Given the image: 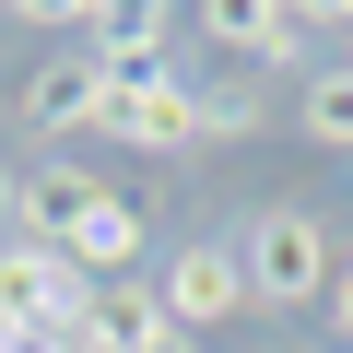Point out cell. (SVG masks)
Listing matches in <instances>:
<instances>
[{"label": "cell", "mask_w": 353, "mask_h": 353, "mask_svg": "<svg viewBox=\"0 0 353 353\" xmlns=\"http://www.w3.org/2000/svg\"><path fill=\"white\" fill-rule=\"evenodd\" d=\"M189 83L201 71H176V48L94 59V141H118V153H189Z\"/></svg>", "instance_id": "obj_1"}, {"label": "cell", "mask_w": 353, "mask_h": 353, "mask_svg": "<svg viewBox=\"0 0 353 353\" xmlns=\"http://www.w3.org/2000/svg\"><path fill=\"white\" fill-rule=\"evenodd\" d=\"M236 259H248V306H318L330 271H341V236H330L306 201H271V212H248Z\"/></svg>", "instance_id": "obj_2"}, {"label": "cell", "mask_w": 353, "mask_h": 353, "mask_svg": "<svg viewBox=\"0 0 353 353\" xmlns=\"http://www.w3.org/2000/svg\"><path fill=\"white\" fill-rule=\"evenodd\" d=\"M0 330L71 353V341L94 330V283H83L59 248H36V236H0Z\"/></svg>", "instance_id": "obj_3"}, {"label": "cell", "mask_w": 353, "mask_h": 353, "mask_svg": "<svg viewBox=\"0 0 353 353\" xmlns=\"http://www.w3.org/2000/svg\"><path fill=\"white\" fill-rule=\"evenodd\" d=\"M153 294H165L176 330H201V341L236 330V318H248V259H236V236H189V248L153 271Z\"/></svg>", "instance_id": "obj_4"}, {"label": "cell", "mask_w": 353, "mask_h": 353, "mask_svg": "<svg viewBox=\"0 0 353 353\" xmlns=\"http://www.w3.org/2000/svg\"><path fill=\"white\" fill-rule=\"evenodd\" d=\"M12 118H24L36 141H83V130H94V59H83V48H48V59L12 83Z\"/></svg>", "instance_id": "obj_5"}, {"label": "cell", "mask_w": 353, "mask_h": 353, "mask_svg": "<svg viewBox=\"0 0 353 353\" xmlns=\"http://www.w3.org/2000/svg\"><path fill=\"white\" fill-rule=\"evenodd\" d=\"M141 248H153V236H141V201H130V189H94V201H83V224L59 236V259H71L83 283H130V271H141Z\"/></svg>", "instance_id": "obj_6"}, {"label": "cell", "mask_w": 353, "mask_h": 353, "mask_svg": "<svg viewBox=\"0 0 353 353\" xmlns=\"http://www.w3.org/2000/svg\"><path fill=\"white\" fill-rule=\"evenodd\" d=\"M259 130H271L259 71H201V83H189V153H236V141H259Z\"/></svg>", "instance_id": "obj_7"}, {"label": "cell", "mask_w": 353, "mask_h": 353, "mask_svg": "<svg viewBox=\"0 0 353 353\" xmlns=\"http://www.w3.org/2000/svg\"><path fill=\"white\" fill-rule=\"evenodd\" d=\"M189 24H201V48H212L224 71H259L294 12H283V0H189Z\"/></svg>", "instance_id": "obj_8"}, {"label": "cell", "mask_w": 353, "mask_h": 353, "mask_svg": "<svg viewBox=\"0 0 353 353\" xmlns=\"http://www.w3.org/2000/svg\"><path fill=\"white\" fill-rule=\"evenodd\" d=\"M94 189H106V176H83V165H59V153H48V165H24V212H12V236L59 248V236L83 224V201H94Z\"/></svg>", "instance_id": "obj_9"}, {"label": "cell", "mask_w": 353, "mask_h": 353, "mask_svg": "<svg viewBox=\"0 0 353 353\" xmlns=\"http://www.w3.org/2000/svg\"><path fill=\"white\" fill-rule=\"evenodd\" d=\"M176 12H189V0H94L83 59H153V48L176 36Z\"/></svg>", "instance_id": "obj_10"}, {"label": "cell", "mask_w": 353, "mask_h": 353, "mask_svg": "<svg viewBox=\"0 0 353 353\" xmlns=\"http://www.w3.org/2000/svg\"><path fill=\"white\" fill-rule=\"evenodd\" d=\"M294 130H306L318 153H353V48H341V59H318V71L294 83Z\"/></svg>", "instance_id": "obj_11"}, {"label": "cell", "mask_w": 353, "mask_h": 353, "mask_svg": "<svg viewBox=\"0 0 353 353\" xmlns=\"http://www.w3.org/2000/svg\"><path fill=\"white\" fill-rule=\"evenodd\" d=\"M153 330H165V294H153V283H94V330H83V341H106V353H141Z\"/></svg>", "instance_id": "obj_12"}, {"label": "cell", "mask_w": 353, "mask_h": 353, "mask_svg": "<svg viewBox=\"0 0 353 353\" xmlns=\"http://www.w3.org/2000/svg\"><path fill=\"white\" fill-rule=\"evenodd\" d=\"M12 24H36V36H83L94 0H12Z\"/></svg>", "instance_id": "obj_13"}, {"label": "cell", "mask_w": 353, "mask_h": 353, "mask_svg": "<svg viewBox=\"0 0 353 353\" xmlns=\"http://www.w3.org/2000/svg\"><path fill=\"white\" fill-rule=\"evenodd\" d=\"M318 330H330V341H341V353H353V259H341V271H330V294H318Z\"/></svg>", "instance_id": "obj_14"}, {"label": "cell", "mask_w": 353, "mask_h": 353, "mask_svg": "<svg viewBox=\"0 0 353 353\" xmlns=\"http://www.w3.org/2000/svg\"><path fill=\"white\" fill-rule=\"evenodd\" d=\"M12 212H24V165L0 153V236H12Z\"/></svg>", "instance_id": "obj_15"}, {"label": "cell", "mask_w": 353, "mask_h": 353, "mask_svg": "<svg viewBox=\"0 0 353 353\" xmlns=\"http://www.w3.org/2000/svg\"><path fill=\"white\" fill-rule=\"evenodd\" d=\"M294 24H318V36H341V0H283Z\"/></svg>", "instance_id": "obj_16"}, {"label": "cell", "mask_w": 353, "mask_h": 353, "mask_svg": "<svg viewBox=\"0 0 353 353\" xmlns=\"http://www.w3.org/2000/svg\"><path fill=\"white\" fill-rule=\"evenodd\" d=\"M141 353H212V341H201V330H176V318H165V330H153Z\"/></svg>", "instance_id": "obj_17"}, {"label": "cell", "mask_w": 353, "mask_h": 353, "mask_svg": "<svg viewBox=\"0 0 353 353\" xmlns=\"http://www.w3.org/2000/svg\"><path fill=\"white\" fill-rule=\"evenodd\" d=\"M341 48H353V0H341Z\"/></svg>", "instance_id": "obj_18"}, {"label": "cell", "mask_w": 353, "mask_h": 353, "mask_svg": "<svg viewBox=\"0 0 353 353\" xmlns=\"http://www.w3.org/2000/svg\"><path fill=\"white\" fill-rule=\"evenodd\" d=\"M71 353H106V341H71Z\"/></svg>", "instance_id": "obj_19"}, {"label": "cell", "mask_w": 353, "mask_h": 353, "mask_svg": "<svg viewBox=\"0 0 353 353\" xmlns=\"http://www.w3.org/2000/svg\"><path fill=\"white\" fill-rule=\"evenodd\" d=\"M0 12H12V0H0Z\"/></svg>", "instance_id": "obj_20"}]
</instances>
